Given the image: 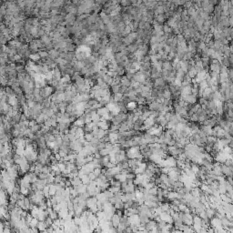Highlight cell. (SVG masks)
I'll list each match as a JSON object with an SVG mask.
<instances>
[{"label": "cell", "mask_w": 233, "mask_h": 233, "mask_svg": "<svg viewBox=\"0 0 233 233\" xmlns=\"http://www.w3.org/2000/svg\"><path fill=\"white\" fill-rule=\"evenodd\" d=\"M44 124H45V126H47L48 128H52V119H51V117H48L47 119H46Z\"/></svg>", "instance_id": "83f0119b"}, {"label": "cell", "mask_w": 233, "mask_h": 233, "mask_svg": "<svg viewBox=\"0 0 233 233\" xmlns=\"http://www.w3.org/2000/svg\"><path fill=\"white\" fill-rule=\"evenodd\" d=\"M96 215H97V217H98V219H99V221H101V220H105V212H104V211H99Z\"/></svg>", "instance_id": "7402d4cb"}, {"label": "cell", "mask_w": 233, "mask_h": 233, "mask_svg": "<svg viewBox=\"0 0 233 233\" xmlns=\"http://www.w3.org/2000/svg\"><path fill=\"white\" fill-rule=\"evenodd\" d=\"M84 130H85V133H90L92 132L93 130V122L88 123V124H85V126L83 127Z\"/></svg>", "instance_id": "30bf717a"}, {"label": "cell", "mask_w": 233, "mask_h": 233, "mask_svg": "<svg viewBox=\"0 0 233 233\" xmlns=\"http://www.w3.org/2000/svg\"><path fill=\"white\" fill-rule=\"evenodd\" d=\"M98 148H99V150H101V149L105 148H106V142H105V141H101V142L99 143V145L98 146Z\"/></svg>", "instance_id": "d6a6232c"}, {"label": "cell", "mask_w": 233, "mask_h": 233, "mask_svg": "<svg viewBox=\"0 0 233 233\" xmlns=\"http://www.w3.org/2000/svg\"><path fill=\"white\" fill-rule=\"evenodd\" d=\"M102 79L104 80V81L108 84V85H109V86H111L112 85V83H113V80H114V78L112 77V76H110L109 75H108V74H106L105 76H103L102 77Z\"/></svg>", "instance_id": "8fae6325"}, {"label": "cell", "mask_w": 233, "mask_h": 233, "mask_svg": "<svg viewBox=\"0 0 233 233\" xmlns=\"http://www.w3.org/2000/svg\"><path fill=\"white\" fill-rule=\"evenodd\" d=\"M38 219L37 218H33L32 219V220L30 222V224H29V227L30 228H33V227H37V224H38Z\"/></svg>", "instance_id": "44dd1931"}, {"label": "cell", "mask_w": 233, "mask_h": 233, "mask_svg": "<svg viewBox=\"0 0 233 233\" xmlns=\"http://www.w3.org/2000/svg\"><path fill=\"white\" fill-rule=\"evenodd\" d=\"M29 59H31V60H33V61H35V62H39L41 59V57L40 55H39V53H32L31 55H30V57H29Z\"/></svg>", "instance_id": "52a82bcc"}, {"label": "cell", "mask_w": 233, "mask_h": 233, "mask_svg": "<svg viewBox=\"0 0 233 233\" xmlns=\"http://www.w3.org/2000/svg\"><path fill=\"white\" fill-rule=\"evenodd\" d=\"M29 213H27V210H23V211L21 212V219H26L27 217V215H28Z\"/></svg>", "instance_id": "836d02e7"}, {"label": "cell", "mask_w": 233, "mask_h": 233, "mask_svg": "<svg viewBox=\"0 0 233 233\" xmlns=\"http://www.w3.org/2000/svg\"><path fill=\"white\" fill-rule=\"evenodd\" d=\"M82 2H83V0H73L74 4H81Z\"/></svg>", "instance_id": "8d00e7d4"}, {"label": "cell", "mask_w": 233, "mask_h": 233, "mask_svg": "<svg viewBox=\"0 0 233 233\" xmlns=\"http://www.w3.org/2000/svg\"><path fill=\"white\" fill-rule=\"evenodd\" d=\"M0 38H1V44H2V45H6V43H7V41H8V39H7L3 34H1Z\"/></svg>", "instance_id": "1f68e13d"}, {"label": "cell", "mask_w": 233, "mask_h": 233, "mask_svg": "<svg viewBox=\"0 0 233 233\" xmlns=\"http://www.w3.org/2000/svg\"><path fill=\"white\" fill-rule=\"evenodd\" d=\"M111 222L113 224V227L117 228L119 226V224H120V217L117 215L116 213H115L114 215L112 216V218H111Z\"/></svg>", "instance_id": "7a4b0ae2"}, {"label": "cell", "mask_w": 233, "mask_h": 233, "mask_svg": "<svg viewBox=\"0 0 233 233\" xmlns=\"http://www.w3.org/2000/svg\"><path fill=\"white\" fill-rule=\"evenodd\" d=\"M116 163H112V162H109V163H108V165L107 166V168H108V169H112V168H114V167H116Z\"/></svg>", "instance_id": "d590c367"}, {"label": "cell", "mask_w": 233, "mask_h": 233, "mask_svg": "<svg viewBox=\"0 0 233 233\" xmlns=\"http://www.w3.org/2000/svg\"><path fill=\"white\" fill-rule=\"evenodd\" d=\"M37 228H38L39 231H41V232H45V230H46L47 228H48V226H47V224L46 223V221L44 220V221H39L38 222V224H37Z\"/></svg>", "instance_id": "8992f818"}, {"label": "cell", "mask_w": 233, "mask_h": 233, "mask_svg": "<svg viewBox=\"0 0 233 233\" xmlns=\"http://www.w3.org/2000/svg\"><path fill=\"white\" fill-rule=\"evenodd\" d=\"M38 53H39L41 58H42L43 60H45V59H47V58H49V54H48V51H47V50L41 49V50L38 51Z\"/></svg>", "instance_id": "e0dca14e"}, {"label": "cell", "mask_w": 233, "mask_h": 233, "mask_svg": "<svg viewBox=\"0 0 233 233\" xmlns=\"http://www.w3.org/2000/svg\"><path fill=\"white\" fill-rule=\"evenodd\" d=\"M45 221H46V223L47 224V226L49 227V226H52V224H53V222H54V220H53L52 219L50 218V217H47V219L45 220Z\"/></svg>", "instance_id": "4dcf8cb0"}, {"label": "cell", "mask_w": 233, "mask_h": 233, "mask_svg": "<svg viewBox=\"0 0 233 233\" xmlns=\"http://www.w3.org/2000/svg\"><path fill=\"white\" fill-rule=\"evenodd\" d=\"M120 87H121L120 84H114V85H111V90L114 94L118 93L120 92Z\"/></svg>", "instance_id": "5bb4252c"}, {"label": "cell", "mask_w": 233, "mask_h": 233, "mask_svg": "<svg viewBox=\"0 0 233 233\" xmlns=\"http://www.w3.org/2000/svg\"><path fill=\"white\" fill-rule=\"evenodd\" d=\"M25 148L26 147H22V146H19L16 149V153L18 154V155H21V156H24V153H25Z\"/></svg>", "instance_id": "ffe728a7"}, {"label": "cell", "mask_w": 233, "mask_h": 233, "mask_svg": "<svg viewBox=\"0 0 233 233\" xmlns=\"http://www.w3.org/2000/svg\"><path fill=\"white\" fill-rule=\"evenodd\" d=\"M93 173L95 174V176L98 178V177H99V175L102 174V169H95L93 171Z\"/></svg>", "instance_id": "f546056e"}, {"label": "cell", "mask_w": 233, "mask_h": 233, "mask_svg": "<svg viewBox=\"0 0 233 233\" xmlns=\"http://www.w3.org/2000/svg\"><path fill=\"white\" fill-rule=\"evenodd\" d=\"M109 169V171H110L111 173L114 175V176L121 172V169H120V168H119V167H118L117 165H116V167H114V168H112V169Z\"/></svg>", "instance_id": "ac0fdd59"}, {"label": "cell", "mask_w": 233, "mask_h": 233, "mask_svg": "<svg viewBox=\"0 0 233 233\" xmlns=\"http://www.w3.org/2000/svg\"><path fill=\"white\" fill-rule=\"evenodd\" d=\"M81 179H82V182H83L84 184H86V185H88V184L90 183V181H91V179H90L89 177H88V175H85Z\"/></svg>", "instance_id": "603a6c76"}, {"label": "cell", "mask_w": 233, "mask_h": 233, "mask_svg": "<svg viewBox=\"0 0 233 233\" xmlns=\"http://www.w3.org/2000/svg\"><path fill=\"white\" fill-rule=\"evenodd\" d=\"M88 177H89V179H90L91 180H95V179H97V177L95 176V174H94L93 172H90V173L88 174Z\"/></svg>", "instance_id": "e575fe53"}, {"label": "cell", "mask_w": 233, "mask_h": 233, "mask_svg": "<svg viewBox=\"0 0 233 233\" xmlns=\"http://www.w3.org/2000/svg\"><path fill=\"white\" fill-rule=\"evenodd\" d=\"M49 217L52 219L53 220H56L59 218V215H58V212L56 211L55 210H53L51 212H49Z\"/></svg>", "instance_id": "d6986e66"}, {"label": "cell", "mask_w": 233, "mask_h": 233, "mask_svg": "<svg viewBox=\"0 0 233 233\" xmlns=\"http://www.w3.org/2000/svg\"><path fill=\"white\" fill-rule=\"evenodd\" d=\"M97 202H98V198L96 196H93V197H90L87 199V207L88 209H91L93 206L97 205Z\"/></svg>", "instance_id": "6da1fadb"}, {"label": "cell", "mask_w": 233, "mask_h": 233, "mask_svg": "<svg viewBox=\"0 0 233 233\" xmlns=\"http://www.w3.org/2000/svg\"><path fill=\"white\" fill-rule=\"evenodd\" d=\"M120 85L126 86V87H130V86H131V80H130V79H128L126 76H121Z\"/></svg>", "instance_id": "5b68a950"}, {"label": "cell", "mask_w": 233, "mask_h": 233, "mask_svg": "<svg viewBox=\"0 0 233 233\" xmlns=\"http://www.w3.org/2000/svg\"><path fill=\"white\" fill-rule=\"evenodd\" d=\"M139 220H140L141 224H146L147 222L150 220V219H149L148 216L144 215V214H139Z\"/></svg>", "instance_id": "7c38bea8"}, {"label": "cell", "mask_w": 233, "mask_h": 233, "mask_svg": "<svg viewBox=\"0 0 233 233\" xmlns=\"http://www.w3.org/2000/svg\"><path fill=\"white\" fill-rule=\"evenodd\" d=\"M109 162H110V157H109V155L103 156V157H101V165H102V168H107V166L108 165Z\"/></svg>", "instance_id": "277c9868"}, {"label": "cell", "mask_w": 233, "mask_h": 233, "mask_svg": "<svg viewBox=\"0 0 233 233\" xmlns=\"http://www.w3.org/2000/svg\"><path fill=\"white\" fill-rule=\"evenodd\" d=\"M21 157H22V156L21 155H18V154H15V156H14V157H13V159L15 160V163L16 164H19V162H20V159H21Z\"/></svg>", "instance_id": "484cf974"}, {"label": "cell", "mask_w": 233, "mask_h": 233, "mask_svg": "<svg viewBox=\"0 0 233 233\" xmlns=\"http://www.w3.org/2000/svg\"><path fill=\"white\" fill-rule=\"evenodd\" d=\"M123 98H124V94L121 93V92L114 94V100H115V102H120V101H122Z\"/></svg>", "instance_id": "9a60e30c"}, {"label": "cell", "mask_w": 233, "mask_h": 233, "mask_svg": "<svg viewBox=\"0 0 233 233\" xmlns=\"http://www.w3.org/2000/svg\"><path fill=\"white\" fill-rule=\"evenodd\" d=\"M230 4H231V6H233V0H231V1H230Z\"/></svg>", "instance_id": "74e56055"}, {"label": "cell", "mask_w": 233, "mask_h": 233, "mask_svg": "<svg viewBox=\"0 0 233 233\" xmlns=\"http://www.w3.org/2000/svg\"><path fill=\"white\" fill-rule=\"evenodd\" d=\"M73 125L76 126V128H83L85 126V121L78 117V118H76V120L73 122Z\"/></svg>", "instance_id": "9c48e42d"}, {"label": "cell", "mask_w": 233, "mask_h": 233, "mask_svg": "<svg viewBox=\"0 0 233 233\" xmlns=\"http://www.w3.org/2000/svg\"><path fill=\"white\" fill-rule=\"evenodd\" d=\"M73 221L74 223L77 225V226H80V224H81V217H78V216H75L74 217V219H73Z\"/></svg>", "instance_id": "d4e9b609"}, {"label": "cell", "mask_w": 233, "mask_h": 233, "mask_svg": "<svg viewBox=\"0 0 233 233\" xmlns=\"http://www.w3.org/2000/svg\"><path fill=\"white\" fill-rule=\"evenodd\" d=\"M58 165H59V169L62 171V173L67 170V165L64 162H58Z\"/></svg>", "instance_id": "4316f807"}, {"label": "cell", "mask_w": 233, "mask_h": 233, "mask_svg": "<svg viewBox=\"0 0 233 233\" xmlns=\"http://www.w3.org/2000/svg\"><path fill=\"white\" fill-rule=\"evenodd\" d=\"M94 138V136L92 135V133H85V139L87 141H91V139Z\"/></svg>", "instance_id": "f1b7e54d"}, {"label": "cell", "mask_w": 233, "mask_h": 233, "mask_svg": "<svg viewBox=\"0 0 233 233\" xmlns=\"http://www.w3.org/2000/svg\"><path fill=\"white\" fill-rule=\"evenodd\" d=\"M71 182H72V186L73 187H76V186H78V185H81L82 183V179L77 176V177H74L73 179H71Z\"/></svg>", "instance_id": "ba28073f"}, {"label": "cell", "mask_w": 233, "mask_h": 233, "mask_svg": "<svg viewBox=\"0 0 233 233\" xmlns=\"http://www.w3.org/2000/svg\"><path fill=\"white\" fill-rule=\"evenodd\" d=\"M127 108H128V110L133 111L134 109H136V108H138L137 102H135V101H130V102H128V104H127Z\"/></svg>", "instance_id": "4fadbf2b"}, {"label": "cell", "mask_w": 233, "mask_h": 233, "mask_svg": "<svg viewBox=\"0 0 233 233\" xmlns=\"http://www.w3.org/2000/svg\"><path fill=\"white\" fill-rule=\"evenodd\" d=\"M48 54H49V58L55 60V59H57L58 58H59L60 52H59L58 50H57V49L53 48V49H51L50 51H48Z\"/></svg>", "instance_id": "3957f363"}, {"label": "cell", "mask_w": 233, "mask_h": 233, "mask_svg": "<svg viewBox=\"0 0 233 233\" xmlns=\"http://www.w3.org/2000/svg\"><path fill=\"white\" fill-rule=\"evenodd\" d=\"M111 150L109 149H108V148H103V149H101V150H99V153L101 154V156L103 157V156H107V155H109L110 154Z\"/></svg>", "instance_id": "cb8c5ba5"}, {"label": "cell", "mask_w": 233, "mask_h": 233, "mask_svg": "<svg viewBox=\"0 0 233 233\" xmlns=\"http://www.w3.org/2000/svg\"><path fill=\"white\" fill-rule=\"evenodd\" d=\"M41 128H42L41 124L36 123L33 127H31V130H32V132H33V133H37V132H39V131H40Z\"/></svg>", "instance_id": "2e32d148"}]
</instances>
